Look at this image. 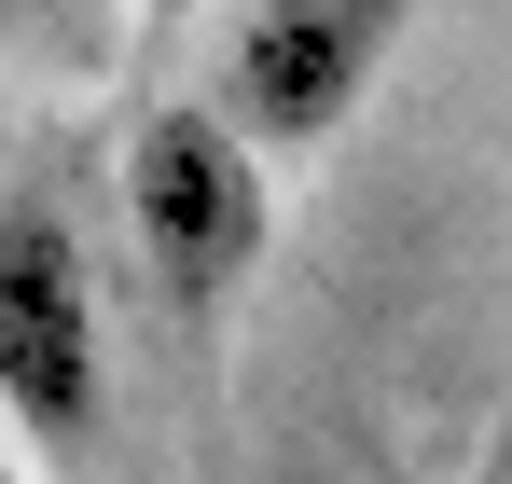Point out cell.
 <instances>
[{
  "label": "cell",
  "instance_id": "1",
  "mask_svg": "<svg viewBox=\"0 0 512 484\" xmlns=\"http://www.w3.org/2000/svg\"><path fill=\"white\" fill-rule=\"evenodd\" d=\"M0 429L56 471L111 429V277L56 180H0Z\"/></svg>",
  "mask_w": 512,
  "mask_h": 484
},
{
  "label": "cell",
  "instance_id": "2",
  "mask_svg": "<svg viewBox=\"0 0 512 484\" xmlns=\"http://www.w3.org/2000/svg\"><path fill=\"white\" fill-rule=\"evenodd\" d=\"M125 236H139V277L167 291V319L208 332L277 249V166L208 97H153L125 125Z\"/></svg>",
  "mask_w": 512,
  "mask_h": 484
},
{
  "label": "cell",
  "instance_id": "3",
  "mask_svg": "<svg viewBox=\"0 0 512 484\" xmlns=\"http://www.w3.org/2000/svg\"><path fill=\"white\" fill-rule=\"evenodd\" d=\"M402 28H416V0H208V70H194V97H208L263 166H291V153H319V139H346V125L374 111Z\"/></svg>",
  "mask_w": 512,
  "mask_h": 484
},
{
  "label": "cell",
  "instance_id": "4",
  "mask_svg": "<svg viewBox=\"0 0 512 484\" xmlns=\"http://www.w3.org/2000/svg\"><path fill=\"white\" fill-rule=\"evenodd\" d=\"M111 28H125V0H0V56H28V70H97Z\"/></svg>",
  "mask_w": 512,
  "mask_h": 484
},
{
  "label": "cell",
  "instance_id": "5",
  "mask_svg": "<svg viewBox=\"0 0 512 484\" xmlns=\"http://www.w3.org/2000/svg\"><path fill=\"white\" fill-rule=\"evenodd\" d=\"M194 14H208V0H125V28H139V42H180Z\"/></svg>",
  "mask_w": 512,
  "mask_h": 484
},
{
  "label": "cell",
  "instance_id": "6",
  "mask_svg": "<svg viewBox=\"0 0 512 484\" xmlns=\"http://www.w3.org/2000/svg\"><path fill=\"white\" fill-rule=\"evenodd\" d=\"M0 484H28V471H14V457H0Z\"/></svg>",
  "mask_w": 512,
  "mask_h": 484
}]
</instances>
